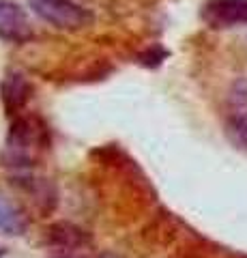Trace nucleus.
Listing matches in <instances>:
<instances>
[{
	"mask_svg": "<svg viewBox=\"0 0 247 258\" xmlns=\"http://www.w3.org/2000/svg\"><path fill=\"white\" fill-rule=\"evenodd\" d=\"M28 228V217L18 203L0 194V235L20 237Z\"/></svg>",
	"mask_w": 247,
	"mask_h": 258,
	"instance_id": "0eeeda50",
	"label": "nucleus"
},
{
	"mask_svg": "<svg viewBox=\"0 0 247 258\" xmlns=\"http://www.w3.org/2000/svg\"><path fill=\"white\" fill-rule=\"evenodd\" d=\"M50 132L47 125L39 116H13V123L7 136V155L11 166H28L33 164L37 153L47 149Z\"/></svg>",
	"mask_w": 247,
	"mask_h": 258,
	"instance_id": "f257e3e1",
	"label": "nucleus"
},
{
	"mask_svg": "<svg viewBox=\"0 0 247 258\" xmlns=\"http://www.w3.org/2000/svg\"><path fill=\"white\" fill-rule=\"evenodd\" d=\"M30 93H33V84L28 82L26 76L20 74V71L7 74L3 84H0V99H3V106L7 110V114L18 116L24 110V106L28 103Z\"/></svg>",
	"mask_w": 247,
	"mask_h": 258,
	"instance_id": "39448f33",
	"label": "nucleus"
},
{
	"mask_svg": "<svg viewBox=\"0 0 247 258\" xmlns=\"http://www.w3.org/2000/svg\"><path fill=\"white\" fill-rule=\"evenodd\" d=\"M226 134L238 149H247V114H236L230 118L226 125Z\"/></svg>",
	"mask_w": 247,
	"mask_h": 258,
	"instance_id": "6e6552de",
	"label": "nucleus"
},
{
	"mask_svg": "<svg viewBox=\"0 0 247 258\" xmlns=\"http://www.w3.org/2000/svg\"><path fill=\"white\" fill-rule=\"evenodd\" d=\"M0 39L7 43H26L33 39L26 11L13 0H0Z\"/></svg>",
	"mask_w": 247,
	"mask_h": 258,
	"instance_id": "7ed1b4c3",
	"label": "nucleus"
},
{
	"mask_svg": "<svg viewBox=\"0 0 247 258\" xmlns=\"http://www.w3.org/2000/svg\"><path fill=\"white\" fill-rule=\"evenodd\" d=\"M28 7L39 20L69 32L84 30L95 22L93 11L73 0H30Z\"/></svg>",
	"mask_w": 247,
	"mask_h": 258,
	"instance_id": "f03ea898",
	"label": "nucleus"
},
{
	"mask_svg": "<svg viewBox=\"0 0 247 258\" xmlns=\"http://www.w3.org/2000/svg\"><path fill=\"white\" fill-rule=\"evenodd\" d=\"M202 18L213 28H228L247 24V0H209Z\"/></svg>",
	"mask_w": 247,
	"mask_h": 258,
	"instance_id": "20e7f679",
	"label": "nucleus"
},
{
	"mask_svg": "<svg viewBox=\"0 0 247 258\" xmlns=\"http://www.w3.org/2000/svg\"><path fill=\"white\" fill-rule=\"evenodd\" d=\"M5 256V249H0V258H3Z\"/></svg>",
	"mask_w": 247,
	"mask_h": 258,
	"instance_id": "9d476101",
	"label": "nucleus"
},
{
	"mask_svg": "<svg viewBox=\"0 0 247 258\" xmlns=\"http://www.w3.org/2000/svg\"><path fill=\"white\" fill-rule=\"evenodd\" d=\"M47 241L58 249H69V252H73V249L89 247L93 243V237L75 224L56 222L47 228Z\"/></svg>",
	"mask_w": 247,
	"mask_h": 258,
	"instance_id": "423d86ee",
	"label": "nucleus"
},
{
	"mask_svg": "<svg viewBox=\"0 0 247 258\" xmlns=\"http://www.w3.org/2000/svg\"><path fill=\"white\" fill-rule=\"evenodd\" d=\"M101 258H118V256H110V254H103Z\"/></svg>",
	"mask_w": 247,
	"mask_h": 258,
	"instance_id": "1a4fd4ad",
	"label": "nucleus"
}]
</instances>
